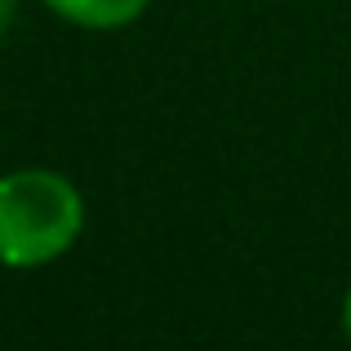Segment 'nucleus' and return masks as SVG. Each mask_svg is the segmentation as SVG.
I'll return each instance as SVG.
<instances>
[{"instance_id": "nucleus-1", "label": "nucleus", "mask_w": 351, "mask_h": 351, "mask_svg": "<svg viewBox=\"0 0 351 351\" xmlns=\"http://www.w3.org/2000/svg\"><path fill=\"white\" fill-rule=\"evenodd\" d=\"M85 232V196L58 169H14L0 178V263L45 267Z\"/></svg>"}, {"instance_id": "nucleus-2", "label": "nucleus", "mask_w": 351, "mask_h": 351, "mask_svg": "<svg viewBox=\"0 0 351 351\" xmlns=\"http://www.w3.org/2000/svg\"><path fill=\"white\" fill-rule=\"evenodd\" d=\"M62 23L85 27V32H120V27L138 23L152 0H45Z\"/></svg>"}, {"instance_id": "nucleus-3", "label": "nucleus", "mask_w": 351, "mask_h": 351, "mask_svg": "<svg viewBox=\"0 0 351 351\" xmlns=\"http://www.w3.org/2000/svg\"><path fill=\"white\" fill-rule=\"evenodd\" d=\"M14 14H18V0H0V36L9 32V23H14Z\"/></svg>"}, {"instance_id": "nucleus-4", "label": "nucleus", "mask_w": 351, "mask_h": 351, "mask_svg": "<svg viewBox=\"0 0 351 351\" xmlns=\"http://www.w3.org/2000/svg\"><path fill=\"white\" fill-rule=\"evenodd\" d=\"M343 334L351 338V289H347V298H343Z\"/></svg>"}]
</instances>
